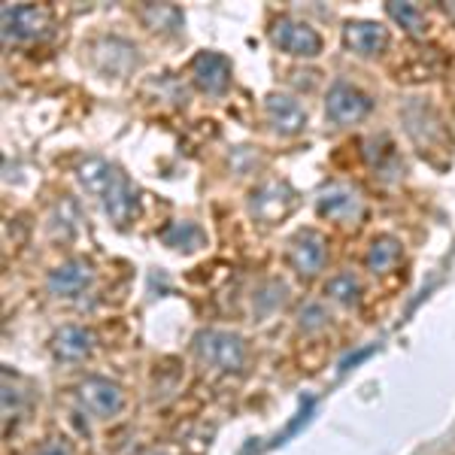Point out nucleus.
<instances>
[{"label": "nucleus", "instance_id": "obj_1", "mask_svg": "<svg viewBox=\"0 0 455 455\" xmlns=\"http://www.w3.org/2000/svg\"><path fill=\"white\" fill-rule=\"evenodd\" d=\"M76 173H79L83 188L104 204L107 216L113 219V222L124 225L131 216H134V207H137L134 186H131V180L113 164V161L88 156L83 164H79Z\"/></svg>", "mask_w": 455, "mask_h": 455}, {"label": "nucleus", "instance_id": "obj_2", "mask_svg": "<svg viewBox=\"0 0 455 455\" xmlns=\"http://www.w3.org/2000/svg\"><path fill=\"white\" fill-rule=\"evenodd\" d=\"M192 352L201 364L219 373H237L246 364V343L240 334L222 331V328H204L195 334Z\"/></svg>", "mask_w": 455, "mask_h": 455}, {"label": "nucleus", "instance_id": "obj_3", "mask_svg": "<svg viewBox=\"0 0 455 455\" xmlns=\"http://www.w3.org/2000/svg\"><path fill=\"white\" fill-rule=\"evenodd\" d=\"M267 36L280 52L295 55V58H319L325 49V40L315 31L310 21H300L295 16H280L270 21Z\"/></svg>", "mask_w": 455, "mask_h": 455}, {"label": "nucleus", "instance_id": "obj_4", "mask_svg": "<svg viewBox=\"0 0 455 455\" xmlns=\"http://www.w3.org/2000/svg\"><path fill=\"white\" fill-rule=\"evenodd\" d=\"M373 98L349 79H337L325 94V116L334 124H358L371 116Z\"/></svg>", "mask_w": 455, "mask_h": 455}, {"label": "nucleus", "instance_id": "obj_5", "mask_svg": "<svg viewBox=\"0 0 455 455\" xmlns=\"http://www.w3.org/2000/svg\"><path fill=\"white\" fill-rule=\"evenodd\" d=\"M92 61L100 73H107V76H113V79H122L140 68V49L131 40H124V36L107 34V36H100V40H94Z\"/></svg>", "mask_w": 455, "mask_h": 455}, {"label": "nucleus", "instance_id": "obj_6", "mask_svg": "<svg viewBox=\"0 0 455 455\" xmlns=\"http://www.w3.org/2000/svg\"><path fill=\"white\" fill-rule=\"evenodd\" d=\"M52 28V12L40 4L4 6V36L10 43H34Z\"/></svg>", "mask_w": 455, "mask_h": 455}, {"label": "nucleus", "instance_id": "obj_7", "mask_svg": "<svg viewBox=\"0 0 455 455\" xmlns=\"http://www.w3.org/2000/svg\"><path fill=\"white\" fill-rule=\"evenodd\" d=\"M76 398L98 419H113L124 410V388L109 377H85L76 386Z\"/></svg>", "mask_w": 455, "mask_h": 455}, {"label": "nucleus", "instance_id": "obj_8", "mask_svg": "<svg viewBox=\"0 0 455 455\" xmlns=\"http://www.w3.org/2000/svg\"><path fill=\"white\" fill-rule=\"evenodd\" d=\"M289 264L300 276H319L328 264V240L313 228H300L289 237Z\"/></svg>", "mask_w": 455, "mask_h": 455}, {"label": "nucleus", "instance_id": "obj_9", "mask_svg": "<svg viewBox=\"0 0 455 455\" xmlns=\"http://www.w3.org/2000/svg\"><path fill=\"white\" fill-rule=\"evenodd\" d=\"M315 212L334 225H352L364 212V207H362V197H358L352 186H347V182H328L315 195Z\"/></svg>", "mask_w": 455, "mask_h": 455}, {"label": "nucleus", "instance_id": "obj_10", "mask_svg": "<svg viewBox=\"0 0 455 455\" xmlns=\"http://www.w3.org/2000/svg\"><path fill=\"white\" fill-rule=\"evenodd\" d=\"M298 197L291 192L289 182L283 180H267L249 195V210L259 222H280V219L289 216L295 210Z\"/></svg>", "mask_w": 455, "mask_h": 455}, {"label": "nucleus", "instance_id": "obj_11", "mask_svg": "<svg viewBox=\"0 0 455 455\" xmlns=\"http://www.w3.org/2000/svg\"><path fill=\"white\" fill-rule=\"evenodd\" d=\"M264 113H267V122L276 134L283 137H295L304 131L307 124V109L304 104L295 98V94H285V92H274L264 98Z\"/></svg>", "mask_w": 455, "mask_h": 455}, {"label": "nucleus", "instance_id": "obj_12", "mask_svg": "<svg viewBox=\"0 0 455 455\" xmlns=\"http://www.w3.org/2000/svg\"><path fill=\"white\" fill-rule=\"evenodd\" d=\"M94 283V270L85 259H68L49 270L46 289L55 298H79Z\"/></svg>", "mask_w": 455, "mask_h": 455}, {"label": "nucleus", "instance_id": "obj_13", "mask_svg": "<svg viewBox=\"0 0 455 455\" xmlns=\"http://www.w3.org/2000/svg\"><path fill=\"white\" fill-rule=\"evenodd\" d=\"M192 73L197 88L204 94H212V98H219V94H225L231 88V61L222 52H212V49L197 52L192 61Z\"/></svg>", "mask_w": 455, "mask_h": 455}, {"label": "nucleus", "instance_id": "obj_14", "mask_svg": "<svg viewBox=\"0 0 455 455\" xmlns=\"http://www.w3.org/2000/svg\"><path fill=\"white\" fill-rule=\"evenodd\" d=\"M49 349H52V355L64 364L85 362L94 349V334L88 331L85 325H61L52 334V340H49Z\"/></svg>", "mask_w": 455, "mask_h": 455}, {"label": "nucleus", "instance_id": "obj_15", "mask_svg": "<svg viewBox=\"0 0 455 455\" xmlns=\"http://www.w3.org/2000/svg\"><path fill=\"white\" fill-rule=\"evenodd\" d=\"M343 43H347L355 55L373 58L388 46V31L379 25V21L355 19V21H347V25H343Z\"/></svg>", "mask_w": 455, "mask_h": 455}, {"label": "nucleus", "instance_id": "obj_16", "mask_svg": "<svg viewBox=\"0 0 455 455\" xmlns=\"http://www.w3.org/2000/svg\"><path fill=\"white\" fill-rule=\"evenodd\" d=\"M403 259V249L398 240L392 237V234H383V237H377L373 243L368 246V255H364V264H368L371 274L383 276V274H392L395 267L401 264Z\"/></svg>", "mask_w": 455, "mask_h": 455}, {"label": "nucleus", "instance_id": "obj_17", "mask_svg": "<svg viewBox=\"0 0 455 455\" xmlns=\"http://www.w3.org/2000/svg\"><path fill=\"white\" fill-rule=\"evenodd\" d=\"M0 403H4L6 422L21 419V413L28 410V403H31V388H28V383L19 373H12V371L4 373V395H0Z\"/></svg>", "mask_w": 455, "mask_h": 455}, {"label": "nucleus", "instance_id": "obj_18", "mask_svg": "<svg viewBox=\"0 0 455 455\" xmlns=\"http://www.w3.org/2000/svg\"><path fill=\"white\" fill-rule=\"evenodd\" d=\"M325 295L334 300V304L340 307H355L358 300H362L364 289H362V280H358L355 274H349V270H343V274H334L331 280L325 283Z\"/></svg>", "mask_w": 455, "mask_h": 455}, {"label": "nucleus", "instance_id": "obj_19", "mask_svg": "<svg viewBox=\"0 0 455 455\" xmlns=\"http://www.w3.org/2000/svg\"><path fill=\"white\" fill-rule=\"evenodd\" d=\"M140 19L146 25L152 28V31L158 34H180L182 31V10H176L171 4H149L140 10Z\"/></svg>", "mask_w": 455, "mask_h": 455}, {"label": "nucleus", "instance_id": "obj_20", "mask_svg": "<svg viewBox=\"0 0 455 455\" xmlns=\"http://www.w3.org/2000/svg\"><path fill=\"white\" fill-rule=\"evenodd\" d=\"M388 16H392L395 25L403 28V31L413 34V36H422L425 31H428V16H425V10H422V6H416V4L392 0V4H388Z\"/></svg>", "mask_w": 455, "mask_h": 455}, {"label": "nucleus", "instance_id": "obj_21", "mask_svg": "<svg viewBox=\"0 0 455 455\" xmlns=\"http://www.w3.org/2000/svg\"><path fill=\"white\" fill-rule=\"evenodd\" d=\"M161 240H164V246L180 249V252H195V249L204 246L207 237H204V231L195 222H173L161 234Z\"/></svg>", "mask_w": 455, "mask_h": 455}, {"label": "nucleus", "instance_id": "obj_22", "mask_svg": "<svg viewBox=\"0 0 455 455\" xmlns=\"http://www.w3.org/2000/svg\"><path fill=\"white\" fill-rule=\"evenodd\" d=\"M368 158H371V164L377 167V173L386 176V180L401 173V158H398V152H395V143H388L386 137H377V140L368 143Z\"/></svg>", "mask_w": 455, "mask_h": 455}, {"label": "nucleus", "instance_id": "obj_23", "mask_svg": "<svg viewBox=\"0 0 455 455\" xmlns=\"http://www.w3.org/2000/svg\"><path fill=\"white\" fill-rule=\"evenodd\" d=\"M285 295H289V289H285L283 283H264L259 291H255V310H259V315H267V313H276L280 310V304L285 300Z\"/></svg>", "mask_w": 455, "mask_h": 455}, {"label": "nucleus", "instance_id": "obj_24", "mask_svg": "<svg viewBox=\"0 0 455 455\" xmlns=\"http://www.w3.org/2000/svg\"><path fill=\"white\" fill-rule=\"evenodd\" d=\"M325 325H328L325 304H319V300H307V304L300 307V313H298V328H300V331H307V334H315L319 328H325Z\"/></svg>", "mask_w": 455, "mask_h": 455}, {"label": "nucleus", "instance_id": "obj_25", "mask_svg": "<svg viewBox=\"0 0 455 455\" xmlns=\"http://www.w3.org/2000/svg\"><path fill=\"white\" fill-rule=\"evenodd\" d=\"M31 455H73V450H70V443H64L61 437H49V440H43Z\"/></svg>", "mask_w": 455, "mask_h": 455}, {"label": "nucleus", "instance_id": "obj_26", "mask_svg": "<svg viewBox=\"0 0 455 455\" xmlns=\"http://www.w3.org/2000/svg\"><path fill=\"white\" fill-rule=\"evenodd\" d=\"M143 455H171V452H161V450H152V452H143Z\"/></svg>", "mask_w": 455, "mask_h": 455}]
</instances>
